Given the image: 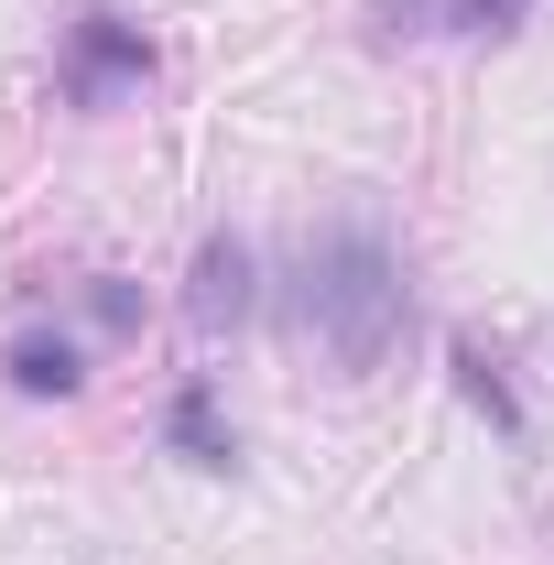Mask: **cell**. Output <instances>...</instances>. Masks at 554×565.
<instances>
[{"mask_svg": "<svg viewBox=\"0 0 554 565\" xmlns=\"http://www.w3.org/2000/svg\"><path fill=\"white\" fill-rule=\"evenodd\" d=\"M305 327H316V349L338 359L348 381L359 370H381V359L403 349V327H414V282L392 262V239L381 228H327L316 250H305Z\"/></svg>", "mask_w": 554, "mask_h": 565, "instance_id": "cell-1", "label": "cell"}, {"mask_svg": "<svg viewBox=\"0 0 554 565\" xmlns=\"http://www.w3.org/2000/svg\"><path fill=\"white\" fill-rule=\"evenodd\" d=\"M152 87V33L120 22V11H76L66 22V98L76 109H120Z\"/></svg>", "mask_w": 554, "mask_h": 565, "instance_id": "cell-2", "label": "cell"}, {"mask_svg": "<svg viewBox=\"0 0 554 565\" xmlns=\"http://www.w3.org/2000/svg\"><path fill=\"white\" fill-rule=\"evenodd\" d=\"M522 22H533V0H370L381 44H500Z\"/></svg>", "mask_w": 554, "mask_h": 565, "instance_id": "cell-3", "label": "cell"}, {"mask_svg": "<svg viewBox=\"0 0 554 565\" xmlns=\"http://www.w3.org/2000/svg\"><path fill=\"white\" fill-rule=\"evenodd\" d=\"M185 316H196L207 338L251 316V250H239V239H207V250H196V282H185Z\"/></svg>", "mask_w": 554, "mask_h": 565, "instance_id": "cell-4", "label": "cell"}, {"mask_svg": "<svg viewBox=\"0 0 554 565\" xmlns=\"http://www.w3.org/2000/svg\"><path fill=\"white\" fill-rule=\"evenodd\" d=\"M76 381H87V349H76L66 327H22V338H11V392H33V403H66Z\"/></svg>", "mask_w": 554, "mask_h": 565, "instance_id": "cell-5", "label": "cell"}, {"mask_svg": "<svg viewBox=\"0 0 554 565\" xmlns=\"http://www.w3.org/2000/svg\"><path fill=\"white\" fill-rule=\"evenodd\" d=\"M163 435H174V457H196V468H228L239 446H228V424H217V392H207V370L163 403Z\"/></svg>", "mask_w": 554, "mask_h": 565, "instance_id": "cell-6", "label": "cell"}, {"mask_svg": "<svg viewBox=\"0 0 554 565\" xmlns=\"http://www.w3.org/2000/svg\"><path fill=\"white\" fill-rule=\"evenodd\" d=\"M457 392H468V403H479V414L500 424V435H522V403H511L500 359H489V349H468V338H457Z\"/></svg>", "mask_w": 554, "mask_h": 565, "instance_id": "cell-7", "label": "cell"}]
</instances>
